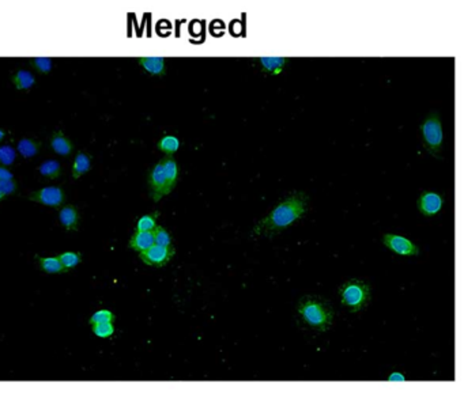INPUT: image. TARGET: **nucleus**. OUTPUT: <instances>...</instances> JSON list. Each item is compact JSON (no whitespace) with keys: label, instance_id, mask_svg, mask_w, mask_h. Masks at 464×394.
<instances>
[{"label":"nucleus","instance_id":"14","mask_svg":"<svg viewBox=\"0 0 464 394\" xmlns=\"http://www.w3.org/2000/svg\"><path fill=\"white\" fill-rule=\"evenodd\" d=\"M162 169H163V174L167 178V184L171 191H173L179 180V166L177 162L175 161V158L172 154H167V157H163L161 159Z\"/></svg>","mask_w":464,"mask_h":394},{"label":"nucleus","instance_id":"3","mask_svg":"<svg viewBox=\"0 0 464 394\" xmlns=\"http://www.w3.org/2000/svg\"><path fill=\"white\" fill-rule=\"evenodd\" d=\"M342 305L350 311H359L371 302V285L363 280L351 279L343 283L339 289Z\"/></svg>","mask_w":464,"mask_h":394},{"label":"nucleus","instance_id":"4","mask_svg":"<svg viewBox=\"0 0 464 394\" xmlns=\"http://www.w3.org/2000/svg\"><path fill=\"white\" fill-rule=\"evenodd\" d=\"M421 135L423 140V147L429 151L430 155L435 158H440L441 149H443L444 132L441 117L439 112H430L427 117L421 124Z\"/></svg>","mask_w":464,"mask_h":394},{"label":"nucleus","instance_id":"5","mask_svg":"<svg viewBox=\"0 0 464 394\" xmlns=\"http://www.w3.org/2000/svg\"><path fill=\"white\" fill-rule=\"evenodd\" d=\"M175 255V246L153 245L151 247L145 250V252H141L139 253V259L142 260V263L145 264V265L161 268L171 263V260L173 259Z\"/></svg>","mask_w":464,"mask_h":394},{"label":"nucleus","instance_id":"27","mask_svg":"<svg viewBox=\"0 0 464 394\" xmlns=\"http://www.w3.org/2000/svg\"><path fill=\"white\" fill-rule=\"evenodd\" d=\"M153 235H154V242H155V245H159V246H171L172 245L171 234L168 233V230L163 229L162 226H155V229L153 230Z\"/></svg>","mask_w":464,"mask_h":394},{"label":"nucleus","instance_id":"24","mask_svg":"<svg viewBox=\"0 0 464 394\" xmlns=\"http://www.w3.org/2000/svg\"><path fill=\"white\" fill-rule=\"evenodd\" d=\"M17 161V151L11 146H2L0 147V166L9 167L14 166V162Z\"/></svg>","mask_w":464,"mask_h":394},{"label":"nucleus","instance_id":"28","mask_svg":"<svg viewBox=\"0 0 464 394\" xmlns=\"http://www.w3.org/2000/svg\"><path fill=\"white\" fill-rule=\"evenodd\" d=\"M116 319V315L109 310H100L97 313H94L90 318V325H97V324H104V322H113Z\"/></svg>","mask_w":464,"mask_h":394},{"label":"nucleus","instance_id":"25","mask_svg":"<svg viewBox=\"0 0 464 394\" xmlns=\"http://www.w3.org/2000/svg\"><path fill=\"white\" fill-rule=\"evenodd\" d=\"M29 63L31 64V67L36 68L41 74L51 73L52 67H53V61L51 57H33V59H29Z\"/></svg>","mask_w":464,"mask_h":394},{"label":"nucleus","instance_id":"12","mask_svg":"<svg viewBox=\"0 0 464 394\" xmlns=\"http://www.w3.org/2000/svg\"><path fill=\"white\" fill-rule=\"evenodd\" d=\"M255 61H257L260 69L264 74L277 77L283 73L287 59L286 57H259V59H255Z\"/></svg>","mask_w":464,"mask_h":394},{"label":"nucleus","instance_id":"23","mask_svg":"<svg viewBox=\"0 0 464 394\" xmlns=\"http://www.w3.org/2000/svg\"><path fill=\"white\" fill-rule=\"evenodd\" d=\"M159 217V212L155 211L149 215H143V217L138 221L137 231H153L157 226V219Z\"/></svg>","mask_w":464,"mask_h":394},{"label":"nucleus","instance_id":"22","mask_svg":"<svg viewBox=\"0 0 464 394\" xmlns=\"http://www.w3.org/2000/svg\"><path fill=\"white\" fill-rule=\"evenodd\" d=\"M57 259H59L65 271L73 269V268L77 267L78 264L82 263V255L78 252H65V253L57 256Z\"/></svg>","mask_w":464,"mask_h":394},{"label":"nucleus","instance_id":"21","mask_svg":"<svg viewBox=\"0 0 464 394\" xmlns=\"http://www.w3.org/2000/svg\"><path fill=\"white\" fill-rule=\"evenodd\" d=\"M157 147L159 151H162V153L172 154V155H173V154L180 149V140L177 139L176 136L167 135L163 136V137L158 141Z\"/></svg>","mask_w":464,"mask_h":394},{"label":"nucleus","instance_id":"18","mask_svg":"<svg viewBox=\"0 0 464 394\" xmlns=\"http://www.w3.org/2000/svg\"><path fill=\"white\" fill-rule=\"evenodd\" d=\"M91 169V157L85 153H78L73 165V177L75 180L81 178L85 173Z\"/></svg>","mask_w":464,"mask_h":394},{"label":"nucleus","instance_id":"8","mask_svg":"<svg viewBox=\"0 0 464 394\" xmlns=\"http://www.w3.org/2000/svg\"><path fill=\"white\" fill-rule=\"evenodd\" d=\"M384 245L388 249L401 256H418L419 255V249L415 243L401 235H395V234H385L383 238Z\"/></svg>","mask_w":464,"mask_h":394},{"label":"nucleus","instance_id":"9","mask_svg":"<svg viewBox=\"0 0 464 394\" xmlns=\"http://www.w3.org/2000/svg\"><path fill=\"white\" fill-rule=\"evenodd\" d=\"M444 196L437 192H423L417 201L418 211L425 217H433L443 208Z\"/></svg>","mask_w":464,"mask_h":394},{"label":"nucleus","instance_id":"16","mask_svg":"<svg viewBox=\"0 0 464 394\" xmlns=\"http://www.w3.org/2000/svg\"><path fill=\"white\" fill-rule=\"evenodd\" d=\"M41 146H43V143H41L40 140L25 137V139H21L18 141L17 151L21 154L22 157L26 158V159H29V158H33L35 155L39 154Z\"/></svg>","mask_w":464,"mask_h":394},{"label":"nucleus","instance_id":"6","mask_svg":"<svg viewBox=\"0 0 464 394\" xmlns=\"http://www.w3.org/2000/svg\"><path fill=\"white\" fill-rule=\"evenodd\" d=\"M147 183H149L150 197L155 203H158L163 196L169 195L172 192L169 189V187H168L167 178H165V174H163L161 161L151 167V170L149 171V175H147Z\"/></svg>","mask_w":464,"mask_h":394},{"label":"nucleus","instance_id":"10","mask_svg":"<svg viewBox=\"0 0 464 394\" xmlns=\"http://www.w3.org/2000/svg\"><path fill=\"white\" fill-rule=\"evenodd\" d=\"M60 223L67 231H78L79 227V222H81V215L78 212L77 207L73 204L64 205L59 212Z\"/></svg>","mask_w":464,"mask_h":394},{"label":"nucleus","instance_id":"2","mask_svg":"<svg viewBox=\"0 0 464 394\" xmlns=\"http://www.w3.org/2000/svg\"><path fill=\"white\" fill-rule=\"evenodd\" d=\"M298 314L308 325L319 332H327L334 319V309L329 302L317 295H304L298 301Z\"/></svg>","mask_w":464,"mask_h":394},{"label":"nucleus","instance_id":"20","mask_svg":"<svg viewBox=\"0 0 464 394\" xmlns=\"http://www.w3.org/2000/svg\"><path fill=\"white\" fill-rule=\"evenodd\" d=\"M36 260L39 261L40 267L43 269L44 272H47V273H64V272H67L63 268L61 263L59 261L57 257H40V256H36Z\"/></svg>","mask_w":464,"mask_h":394},{"label":"nucleus","instance_id":"7","mask_svg":"<svg viewBox=\"0 0 464 394\" xmlns=\"http://www.w3.org/2000/svg\"><path fill=\"white\" fill-rule=\"evenodd\" d=\"M29 200L48 207L57 208L64 203V192L60 187H47L40 191L31 192L29 195Z\"/></svg>","mask_w":464,"mask_h":394},{"label":"nucleus","instance_id":"32","mask_svg":"<svg viewBox=\"0 0 464 394\" xmlns=\"http://www.w3.org/2000/svg\"><path fill=\"white\" fill-rule=\"evenodd\" d=\"M6 137V131L5 129H0V141Z\"/></svg>","mask_w":464,"mask_h":394},{"label":"nucleus","instance_id":"11","mask_svg":"<svg viewBox=\"0 0 464 394\" xmlns=\"http://www.w3.org/2000/svg\"><path fill=\"white\" fill-rule=\"evenodd\" d=\"M138 63L145 69L146 73L155 75V77H163L167 74V64L165 59L161 56H145L139 57Z\"/></svg>","mask_w":464,"mask_h":394},{"label":"nucleus","instance_id":"1","mask_svg":"<svg viewBox=\"0 0 464 394\" xmlns=\"http://www.w3.org/2000/svg\"><path fill=\"white\" fill-rule=\"evenodd\" d=\"M308 201L309 197L305 192L295 191L290 193L274 208L270 215L256 223L253 233L267 238L281 234L308 211Z\"/></svg>","mask_w":464,"mask_h":394},{"label":"nucleus","instance_id":"26","mask_svg":"<svg viewBox=\"0 0 464 394\" xmlns=\"http://www.w3.org/2000/svg\"><path fill=\"white\" fill-rule=\"evenodd\" d=\"M93 327V333L97 337L101 339H109L115 333V325L113 322H104V324H97V325H91Z\"/></svg>","mask_w":464,"mask_h":394},{"label":"nucleus","instance_id":"19","mask_svg":"<svg viewBox=\"0 0 464 394\" xmlns=\"http://www.w3.org/2000/svg\"><path fill=\"white\" fill-rule=\"evenodd\" d=\"M39 171L43 177L48 180H57L61 177V165L55 159H48L40 165Z\"/></svg>","mask_w":464,"mask_h":394},{"label":"nucleus","instance_id":"31","mask_svg":"<svg viewBox=\"0 0 464 394\" xmlns=\"http://www.w3.org/2000/svg\"><path fill=\"white\" fill-rule=\"evenodd\" d=\"M406 378L403 377V375H402V374H399V373H393L392 374V375H389V377H388V381H405Z\"/></svg>","mask_w":464,"mask_h":394},{"label":"nucleus","instance_id":"30","mask_svg":"<svg viewBox=\"0 0 464 394\" xmlns=\"http://www.w3.org/2000/svg\"><path fill=\"white\" fill-rule=\"evenodd\" d=\"M0 180H14V174L9 169H6L3 166H0Z\"/></svg>","mask_w":464,"mask_h":394},{"label":"nucleus","instance_id":"15","mask_svg":"<svg viewBox=\"0 0 464 394\" xmlns=\"http://www.w3.org/2000/svg\"><path fill=\"white\" fill-rule=\"evenodd\" d=\"M153 245H155L153 231H137V233L132 235L129 242H128V246L131 249L139 252V253L145 252V250H147Z\"/></svg>","mask_w":464,"mask_h":394},{"label":"nucleus","instance_id":"29","mask_svg":"<svg viewBox=\"0 0 464 394\" xmlns=\"http://www.w3.org/2000/svg\"><path fill=\"white\" fill-rule=\"evenodd\" d=\"M17 189H18V184L15 180H6V181L0 180V191H2V193H3L6 197L10 195H13V193H15Z\"/></svg>","mask_w":464,"mask_h":394},{"label":"nucleus","instance_id":"13","mask_svg":"<svg viewBox=\"0 0 464 394\" xmlns=\"http://www.w3.org/2000/svg\"><path fill=\"white\" fill-rule=\"evenodd\" d=\"M51 147L56 154H59L61 157H70L74 151L73 141L61 131L53 132L51 137Z\"/></svg>","mask_w":464,"mask_h":394},{"label":"nucleus","instance_id":"17","mask_svg":"<svg viewBox=\"0 0 464 394\" xmlns=\"http://www.w3.org/2000/svg\"><path fill=\"white\" fill-rule=\"evenodd\" d=\"M11 82L14 83V86L17 87V90H25V91H29L36 83V78L33 74L30 73V71H26V69H19L17 73L14 74L13 78H11Z\"/></svg>","mask_w":464,"mask_h":394},{"label":"nucleus","instance_id":"33","mask_svg":"<svg viewBox=\"0 0 464 394\" xmlns=\"http://www.w3.org/2000/svg\"><path fill=\"white\" fill-rule=\"evenodd\" d=\"M2 200H6V196L2 193V191H0V201H2Z\"/></svg>","mask_w":464,"mask_h":394}]
</instances>
